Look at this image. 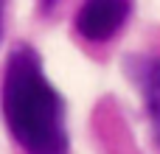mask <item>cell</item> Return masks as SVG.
<instances>
[{
  "instance_id": "cell-2",
  "label": "cell",
  "mask_w": 160,
  "mask_h": 154,
  "mask_svg": "<svg viewBox=\"0 0 160 154\" xmlns=\"http://www.w3.org/2000/svg\"><path fill=\"white\" fill-rule=\"evenodd\" d=\"M129 17V0H84L76 14V31L90 42L110 39Z\"/></svg>"
},
{
  "instance_id": "cell-3",
  "label": "cell",
  "mask_w": 160,
  "mask_h": 154,
  "mask_svg": "<svg viewBox=\"0 0 160 154\" xmlns=\"http://www.w3.org/2000/svg\"><path fill=\"white\" fill-rule=\"evenodd\" d=\"M127 70L143 95L155 137L160 140V59L158 56H135L132 62H127Z\"/></svg>"
},
{
  "instance_id": "cell-5",
  "label": "cell",
  "mask_w": 160,
  "mask_h": 154,
  "mask_svg": "<svg viewBox=\"0 0 160 154\" xmlns=\"http://www.w3.org/2000/svg\"><path fill=\"white\" fill-rule=\"evenodd\" d=\"M0 11H3V0H0Z\"/></svg>"
},
{
  "instance_id": "cell-1",
  "label": "cell",
  "mask_w": 160,
  "mask_h": 154,
  "mask_svg": "<svg viewBox=\"0 0 160 154\" xmlns=\"http://www.w3.org/2000/svg\"><path fill=\"white\" fill-rule=\"evenodd\" d=\"M3 118L25 154H68L65 104L42 73L34 48L11 51L3 76Z\"/></svg>"
},
{
  "instance_id": "cell-4",
  "label": "cell",
  "mask_w": 160,
  "mask_h": 154,
  "mask_svg": "<svg viewBox=\"0 0 160 154\" xmlns=\"http://www.w3.org/2000/svg\"><path fill=\"white\" fill-rule=\"evenodd\" d=\"M42 6H45V8H51V6H53V0H42Z\"/></svg>"
}]
</instances>
